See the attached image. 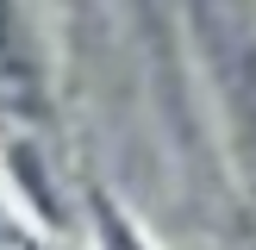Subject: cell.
Instances as JSON below:
<instances>
[{
  "label": "cell",
  "mask_w": 256,
  "mask_h": 250,
  "mask_svg": "<svg viewBox=\"0 0 256 250\" xmlns=\"http://www.w3.org/2000/svg\"><path fill=\"white\" fill-rule=\"evenodd\" d=\"M0 88H6L12 100H25V62H19V50H12V19H6V6H0Z\"/></svg>",
  "instance_id": "cell-1"
}]
</instances>
